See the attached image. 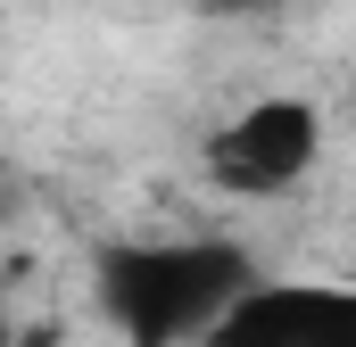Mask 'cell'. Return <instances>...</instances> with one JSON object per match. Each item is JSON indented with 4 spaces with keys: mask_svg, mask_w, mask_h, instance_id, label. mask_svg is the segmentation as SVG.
Returning <instances> with one entry per match:
<instances>
[{
    "mask_svg": "<svg viewBox=\"0 0 356 347\" xmlns=\"http://www.w3.org/2000/svg\"><path fill=\"white\" fill-rule=\"evenodd\" d=\"M315 166H323V108L298 91H266L232 108L199 149V174L224 198H290Z\"/></svg>",
    "mask_w": 356,
    "mask_h": 347,
    "instance_id": "2",
    "label": "cell"
},
{
    "mask_svg": "<svg viewBox=\"0 0 356 347\" xmlns=\"http://www.w3.org/2000/svg\"><path fill=\"white\" fill-rule=\"evenodd\" d=\"M249 281H257V257L216 232L99 240L91 248V314L124 347H199Z\"/></svg>",
    "mask_w": 356,
    "mask_h": 347,
    "instance_id": "1",
    "label": "cell"
},
{
    "mask_svg": "<svg viewBox=\"0 0 356 347\" xmlns=\"http://www.w3.org/2000/svg\"><path fill=\"white\" fill-rule=\"evenodd\" d=\"M0 347H17V323H8V314H0Z\"/></svg>",
    "mask_w": 356,
    "mask_h": 347,
    "instance_id": "5",
    "label": "cell"
},
{
    "mask_svg": "<svg viewBox=\"0 0 356 347\" xmlns=\"http://www.w3.org/2000/svg\"><path fill=\"white\" fill-rule=\"evenodd\" d=\"M199 347H356V289L348 281H273V273H257Z\"/></svg>",
    "mask_w": 356,
    "mask_h": 347,
    "instance_id": "3",
    "label": "cell"
},
{
    "mask_svg": "<svg viewBox=\"0 0 356 347\" xmlns=\"http://www.w3.org/2000/svg\"><path fill=\"white\" fill-rule=\"evenodd\" d=\"M207 8H224V17H241V8H273V0H207Z\"/></svg>",
    "mask_w": 356,
    "mask_h": 347,
    "instance_id": "4",
    "label": "cell"
}]
</instances>
